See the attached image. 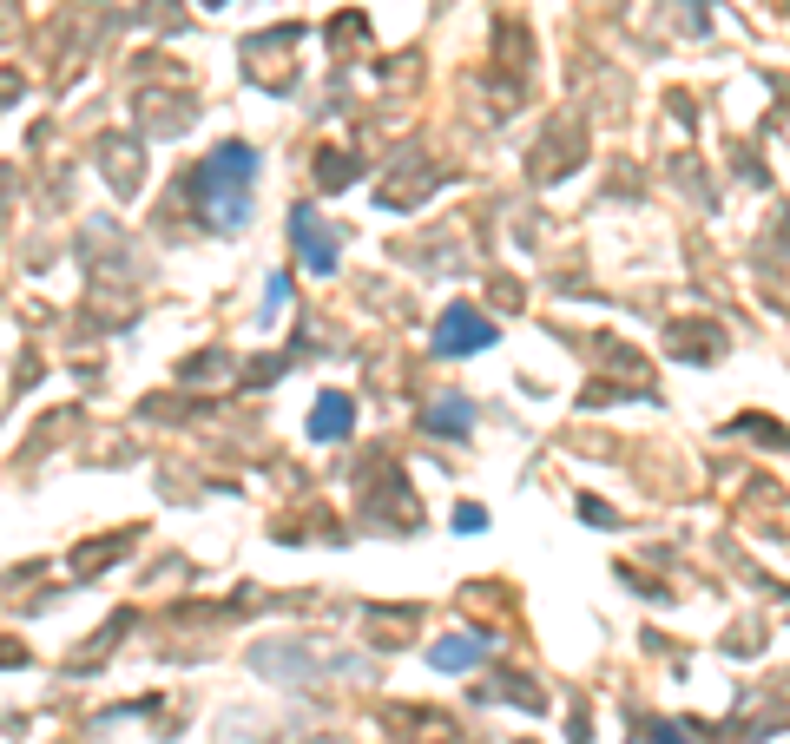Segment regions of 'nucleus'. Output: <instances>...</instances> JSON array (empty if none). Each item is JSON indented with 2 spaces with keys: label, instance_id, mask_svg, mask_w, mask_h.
<instances>
[{
  "label": "nucleus",
  "instance_id": "nucleus-1",
  "mask_svg": "<svg viewBox=\"0 0 790 744\" xmlns=\"http://www.w3.org/2000/svg\"><path fill=\"white\" fill-rule=\"evenodd\" d=\"M251 178H257V152L251 145H218L211 152V165H198V178H191V191L211 205V224H244V211H251Z\"/></svg>",
  "mask_w": 790,
  "mask_h": 744
},
{
  "label": "nucleus",
  "instance_id": "nucleus-2",
  "mask_svg": "<svg viewBox=\"0 0 790 744\" xmlns=\"http://www.w3.org/2000/svg\"><path fill=\"white\" fill-rule=\"evenodd\" d=\"M494 323L474 310V303H448V317L435 323V349L442 356H481V349H494Z\"/></svg>",
  "mask_w": 790,
  "mask_h": 744
},
{
  "label": "nucleus",
  "instance_id": "nucleus-3",
  "mask_svg": "<svg viewBox=\"0 0 790 744\" xmlns=\"http://www.w3.org/2000/svg\"><path fill=\"white\" fill-rule=\"evenodd\" d=\"M290 238H297V251H303V264H310V270H336V238L323 231V218H316L310 205L290 211Z\"/></svg>",
  "mask_w": 790,
  "mask_h": 744
},
{
  "label": "nucleus",
  "instance_id": "nucleus-4",
  "mask_svg": "<svg viewBox=\"0 0 790 744\" xmlns=\"http://www.w3.org/2000/svg\"><path fill=\"white\" fill-rule=\"evenodd\" d=\"M349 422H356V402H349L343 389H323L316 409H310V435H316V442H343Z\"/></svg>",
  "mask_w": 790,
  "mask_h": 744
},
{
  "label": "nucleus",
  "instance_id": "nucleus-5",
  "mask_svg": "<svg viewBox=\"0 0 790 744\" xmlns=\"http://www.w3.org/2000/svg\"><path fill=\"white\" fill-rule=\"evenodd\" d=\"M488 646L494 639H481V633H455V639H442V646H428V665H435V672H468V665L488 659Z\"/></svg>",
  "mask_w": 790,
  "mask_h": 744
},
{
  "label": "nucleus",
  "instance_id": "nucleus-6",
  "mask_svg": "<svg viewBox=\"0 0 790 744\" xmlns=\"http://www.w3.org/2000/svg\"><path fill=\"white\" fill-rule=\"evenodd\" d=\"M435 435H468V422H474V402L468 396H448V402H435Z\"/></svg>",
  "mask_w": 790,
  "mask_h": 744
},
{
  "label": "nucleus",
  "instance_id": "nucleus-7",
  "mask_svg": "<svg viewBox=\"0 0 790 744\" xmlns=\"http://www.w3.org/2000/svg\"><path fill=\"white\" fill-rule=\"evenodd\" d=\"M455 521H461V534H481V527H488V514H481V507H461Z\"/></svg>",
  "mask_w": 790,
  "mask_h": 744
},
{
  "label": "nucleus",
  "instance_id": "nucleus-8",
  "mask_svg": "<svg viewBox=\"0 0 790 744\" xmlns=\"http://www.w3.org/2000/svg\"><path fill=\"white\" fill-rule=\"evenodd\" d=\"M659 744H685V731L679 725H659Z\"/></svg>",
  "mask_w": 790,
  "mask_h": 744
}]
</instances>
